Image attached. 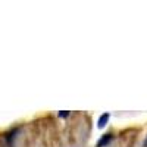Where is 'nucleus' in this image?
<instances>
[{
  "label": "nucleus",
  "mask_w": 147,
  "mask_h": 147,
  "mask_svg": "<svg viewBox=\"0 0 147 147\" xmlns=\"http://www.w3.org/2000/svg\"><path fill=\"white\" fill-rule=\"evenodd\" d=\"M109 118H110V113H109V112L102 113V115L99 116V119H97V128H99V129H103V128L106 127V124L109 122Z\"/></svg>",
  "instance_id": "nucleus-2"
},
{
  "label": "nucleus",
  "mask_w": 147,
  "mask_h": 147,
  "mask_svg": "<svg viewBox=\"0 0 147 147\" xmlns=\"http://www.w3.org/2000/svg\"><path fill=\"white\" fill-rule=\"evenodd\" d=\"M69 115H71L69 110H60V112H57V116H59V118H62V119H66Z\"/></svg>",
  "instance_id": "nucleus-3"
},
{
  "label": "nucleus",
  "mask_w": 147,
  "mask_h": 147,
  "mask_svg": "<svg viewBox=\"0 0 147 147\" xmlns=\"http://www.w3.org/2000/svg\"><path fill=\"white\" fill-rule=\"evenodd\" d=\"M144 147H147V137H146V140H144V144H143Z\"/></svg>",
  "instance_id": "nucleus-4"
},
{
  "label": "nucleus",
  "mask_w": 147,
  "mask_h": 147,
  "mask_svg": "<svg viewBox=\"0 0 147 147\" xmlns=\"http://www.w3.org/2000/svg\"><path fill=\"white\" fill-rule=\"evenodd\" d=\"M113 138H115V136L112 132H107V134H103V136L99 138V141H97V144H96V147H107L110 143L113 141Z\"/></svg>",
  "instance_id": "nucleus-1"
}]
</instances>
